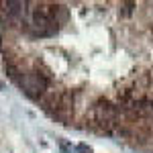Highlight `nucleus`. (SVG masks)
I'll use <instances>...</instances> for the list:
<instances>
[{"label":"nucleus","instance_id":"obj_1","mask_svg":"<svg viewBox=\"0 0 153 153\" xmlns=\"http://www.w3.org/2000/svg\"><path fill=\"white\" fill-rule=\"evenodd\" d=\"M76 151L78 153H92V147H90L88 143H80V145L76 147Z\"/></svg>","mask_w":153,"mask_h":153},{"label":"nucleus","instance_id":"obj_2","mask_svg":"<svg viewBox=\"0 0 153 153\" xmlns=\"http://www.w3.org/2000/svg\"><path fill=\"white\" fill-rule=\"evenodd\" d=\"M59 149H61V153H71V151H74V147H71L68 141H61V143H59Z\"/></svg>","mask_w":153,"mask_h":153},{"label":"nucleus","instance_id":"obj_3","mask_svg":"<svg viewBox=\"0 0 153 153\" xmlns=\"http://www.w3.org/2000/svg\"><path fill=\"white\" fill-rule=\"evenodd\" d=\"M0 90H2V82H0Z\"/></svg>","mask_w":153,"mask_h":153}]
</instances>
